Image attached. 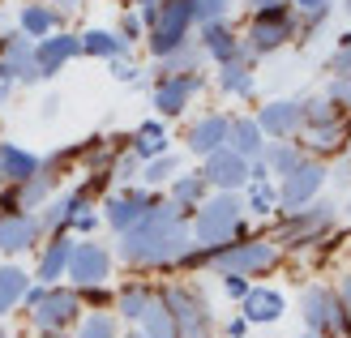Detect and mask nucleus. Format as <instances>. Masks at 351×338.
Wrapping results in <instances>:
<instances>
[{"label":"nucleus","mask_w":351,"mask_h":338,"mask_svg":"<svg viewBox=\"0 0 351 338\" xmlns=\"http://www.w3.org/2000/svg\"><path fill=\"white\" fill-rule=\"evenodd\" d=\"M69 253H73V240H69L64 231H56V236H51V244L43 248V257H39V278H43V282H56V278L69 270Z\"/></svg>","instance_id":"obj_29"},{"label":"nucleus","mask_w":351,"mask_h":338,"mask_svg":"<svg viewBox=\"0 0 351 338\" xmlns=\"http://www.w3.org/2000/svg\"><path fill=\"white\" fill-rule=\"evenodd\" d=\"M343 215H347V223H351V202H347V206H343Z\"/></svg>","instance_id":"obj_57"},{"label":"nucleus","mask_w":351,"mask_h":338,"mask_svg":"<svg viewBox=\"0 0 351 338\" xmlns=\"http://www.w3.org/2000/svg\"><path fill=\"white\" fill-rule=\"evenodd\" d=\"M154 202H159V197H154V193H146V189H125V193H116V197L103 202V219H108L116 231H129Z\"/></svg>","instance_id":"obj_17"},{"label":"nucleus","mask_w":351,"mask_h":338,"mask_svg":"<svg viewBox=\"0 0 351 338\" xmlns=\"http://www.w3.org/2000/svg\"><path fill=\"white\" fill-rule=\"evenodd\" d=\"M300 313H304V326L317 330L322 338H351V317L335 287H308L300 295Z\"/></svg>","instance_id":"obj_7"},{"label":"nucleus","mask_w":351,"mask_h":338,"mask_svg":"<svg viewBox=\"0 0 351 338\" xmlns=\"http://www.w3.org/2000/svg\"><path fill=\"white\" fill-rule=\"evenodd\" d=\"M343 180H351V163H347V171H343Z\"/></svg>","instance_id":"obj_58"},{"label":"nucleus","mask_w":351,"mask_h":338,"mask_svg":"<svg viewBox=\"0 0 351 338\" xmlns=\"http://www.w3.org/2000/svg\"><path fill=\"white\" fill-rule=\"evenodd\" d=\"M257 129L274 137V141H291L304 133V116H300V99H274L257 112Z\"/></svg>","instance_id":"obj_14"},{"label":"nucleus","mask_w":351,"mask_h":338,"mask_svg":"<svg viewBox=\"0 0 351 338\" xmlns=\"http://www.w3.org/2000/svg\"><path fill=\"white\" fill-rule=\"evenodd\" d=\"M116 34H120L125 43H137V39L146 34V26H142V17H137V13H125V17H120V26H116Z\"/></svg>","instance_id":"obj_45"},{"label":"nucleus","mask_w":351,"mask_h":338,"mask_svg":"<svg viewBox=\"0 0 351 338\" xmlns=\"http://www.w3.org/2000/svg\"><path fill=\"white\" fill-rule=\"evenodd\" d=\"M300 141H274V146H266L261 150V163L270 167V176H287L295 163H300Z\"/></svg>","instance_id":"obj_36"},{"label":"nucleus","mask_w":351,"mask_h":338,"mask_svg":"<svg viewBox=\"0 0 351 338\" xmlns=\"http://www.w3.org/2000/svg\"><path fill=\"white\" fill-rule=\"evenodd\" d=\"M326 163L322 158H300L287 176H283V184H278V206L283 210H295V206H304V202H313L322 193V184H326Z\"/></svg>","instance_id":"obj_11"},{"label":"nucleus","mask_w":351,"mask_h":338,"mask_svg":"<svg viewBox=\"0 0 351 338\" xmlns=\"http://www.w3.org/2000/svg\"><path fill=\"white\" fill-rule=\"evenodd\" d=\"M69 227H77V231H95V227H99V215H95L90 206H86V210H82V215H77L73 223H69Z\"/></svg>","instance_id":"obj_48"},{"label":"nucleus","mask_w":351,"mask_h":338,"mask_svg":"<svg viewBox=\"0 0 351 338\" xmlns=\"http://www.w3.org/2000/svg\"><path fill=\"white\" fill-rule=\"evenodd\" d=\"M227 124H232L227 116H202V120L189 129V137H184L189 150L197 154V158H206V154H215L219 146H227Z\"/></svg>","instance_id":"obj_21"},{"label":"nucleus","mask_w":351,"mask_h":338,"mask_svg":"<svg viewBox=\"0 0 351 338\" xmlns=\"http://www.w3.org/2000/svg\"><path fill=\"white\" fill-rule=\"evenodd\" d=\"M86 206H90V189H73V193H64V197L51 202L43 215H39V223H43V231H64Z\"/></svg>","instance_id":"obj_22"},{"label":"nucleus","mask_w":351,"mask_h":338,"mask_svg":"<svg viewBox=\"0 0 351 338\" xmlns=\"http://www.w3.org/2000/svg\"><path fill=\"white\" fill-rule=\"evenodd\" d=\"M69 282L73 287H103L112 274V253L95 240H73V253H69Z\"/></svg>","instance_id":"obj_10"},{"label":"nucleus","mask_w":351,"mask_h":338,"mask_svg":"<svg viewBox=\"0 0 351 338\" xmlns=\"http://www.w3.org/2000/svg\"><path fill=\"white\" fill-rule=\"evenodd\" d=\"M51 338H60V334H51Z\"/></svg>","instance_id":"obj_61"},{"label":"nucleus","mask_w":351,"mask_h":338,"mask_svg":"<svg viewBox=\"0 0 351 338\" xmlns=\"http://www.w3.org/2000/svg\"><path fill=\"white\" fill-rule=\"evenodd\" d=\"M219 86L227 95H236V99H249L253 95V56H240V60H227L219 64Z\"/></svg>","instance_id":"obj_26"},{"label":"nucleus","mask_w":351,"mask_h":338,"mask_svg":"<svg viewBox=\"0 0 351 338\" xmlns=\"http://www.w3.org/2000/svg\"><path fill=\"white\" fill-rule=\"evenodd\" d=\"M82 39V56H99V60H120L129 51V43L120 39L116 30H86L77 34Z\"/></svg>","instance_id":"obj_28"},{"label":"nucleus","mask_w":351,"mask_h":338,"mask_svg":"<svg viewBox=\"0 0 351 338\" xmlns=\"http://www.w3.org/2000/svg\"><path fill=\"white\" fill-rule=\"evenodd\" d=\"M278 261V244L257 236V240H232L223 248H189L184 253V265H210L219 274H261Z\"/></svg>","instance_id":"obj_2"},{"label":"nucleus","mask_w":351,"mask_h":338,"mask_svg":"<svg viewBox=\"0 0 351 338\" xmlns=\"http://www.w3.org/2000/svg\"><path fill=\"white\" fill-rule=\"evenodd\" d=\"M176 171H180V158H176V154H159V158H146L142 180L146 184H171Z\"/></svg>","instance_id":"obj_39"},{"label":"nucleus","mask_w":351,"mask_h":338,"mask_svg":"<svg viewBox=\"0 0 351 338\" xmlns=\"http://www.w3.org/2000/svg\"><path fill=\"white\" fill-rule=\"evenodd\" d=\"M295 34H300V17H295L291 5L261 9V13H253V26L244 34V51H249V56H270V51L287 47Z\"/></svg>","instance_id":"obj_6"},{"label":"nucleus","mask_w":351,"mask_h":338,"mask_svg":"<svg viewBox=\"0 0 351 338\" xmlns=\"http://www.w3.org/2000/svg\"><path fill=\"white\" fill-rule=\"evenodd\" d=\"M326 99L339 108V116L351 124V77H330V86H326Z\"/></svg>","instance_id":"obj_41"},{"label":"nucleus","mask_w":351,"mask_h":338,"mask_svg":"<svg viewBox=\"0 0 351 338\" xmlns=\"http://www.w3.org/2000/svg\"><path fill=\"white\" fill-rule=\"evenodd\" d=\"M189 248V215L176 202H154L129 231H120V261L129 265H180Z\"/></svg>","instance_id":"obj_1"},{"label":"nucleus","mask_w":351,"mask_h":338,"mask_svg":"<svg viewBox=\"0 0 351 338\" xmlns=\"http://www.w3.org/2000/svg\"><path fill=\"white\" fill-rule=\"evenodd\" d=\"M330 73H335V77H351V34L339 39L335 56H330Z\"/></svg>","instance_id":"obj_44"},{"label":"nucleus","mask_w":351,"mask_h":338,"mask_svg":"<svg viewBox=\"0 0 351 338\" xmlns=\"http://www.w3.org/2000/svg\"><path fill=\"white\" fill-rule=\"evenodd\" d=\"M308 133V146L317 150V154H339L347 146V133H351V124L347 120H335V124H322V129H304Z\"/></svg>","instance_id":"obj_35"},{"label":"nucleus","mask_w":351,"mask_h":338,"mask_svg":"<svg viewBox=\"0 0 351 338\" xmlns=\"http://www.w3.org/2000/svg\"><path fill=\"white\" fill-rule=\"evenodd\" d=\"M129 150H133L137 158H159V154H167V129H163L159 120L137 124V133H133V141H129Z\"/></svg>","instance_id":"obj_31"},{"label":"nucleus","mask_w":351,"mask_h":338,"mask_svg":"<svg viewBox=\"0 0 351 338\" xmlns=\"http://www.w3.org/2000/svg\"><path fill=\"white\" fill-rule=\"evenodd\" d=\"M227 9H232V0H193V17H197V26H206V22H223Z\"/></svg>","instance_id":"obj_42"},{"label":"nucleus","mask_w":351,"mask_h":338,"mask_svg":"<svg viewBox=\"0 0 351 338\" xmlns=\"http://www.w3.org/2000/svg\"><path fill=\"white\" fill-rule=\"evenodd\" d=\"M0 338H5V334H0Z\"/></svg>","instance_id":"obj_62"},{"label":"nucleus","mask_w":351,"mask_h":338,"mask_svg":"<svg viewBox=\"0 0 351 338\" xmlns=\"http://www.w3.org/2000/svg\"><path fill=\"white\" fill-rule=\"evenodd\" d=\"M112 77L116 82H142V69H133V64H125V56H120V60H112Z\"/></svg>","instance_id":"obj_47"},{"label":"nucleus","mask_w":351,"mask_h":338,"mask_svg":"<svg viewBox=\"0 0 351 338\" xmlns=\"http://www.w3.org/2000/svg\"><path fill=\"white\" fill-rule=\"evenodd\" d=\"M227 150H236L240 158H261V150H266V133L257 129V120H244L236 116L232 124H227Z\"/></svg>","instance_id":"obj_24"},{"label":"nucleus","mask_w":351,"mask_h":338,"mask_svg":"<svg viewBox=\"0 0 351 338\" xmlns=\"http://www.w3.org/2000/svg\"><path fill=\"white\" fill-rule=\"evenodd\" d=\"M17 26H22L26 39H47V34L56 30V13H51L47 5H22V13H17Z\"/></svg>","instance_id":"obj_33"},{"label":"nucleus","mask_w":351,"mask_h":338,"mask_svg":"<svg viewBox=\"0 0 351 338\" xmlns=\"http://www.w3.org/2000/svg\"><path fill=\"white\" fill-rule=\"evenodd\" d=\"M202 176H206V184H210V189H219V193H236V189L249 184V158H240L236 150L219 146L215 154H206Z\"/></svg>","instance_id":"obj_13"},{"label":"nucleus","mask_w":351,"mask_h":338,"mask_svg":"<svg viewBox=\"0 0 351 338\" xmlns=\"http://www.w3.org/2000/svg\"><path fill=\"white\" fill-rule=\"evenodd\" d=\"M249 334V322H244V317H232V322H227V338H244Z\"/></svg>","instance_id":"obj_50"},{"label":"nucleus","mask_w":351,"mask_h":338,"mask_svg":"<svg viewBox=\"0 0 351 338\" xmlns=\"http://www.w3.org/2000/svg\"><path fill=\"white\" fill-rule=\"evenodd\" d=\"M77 338H120V334H116V322H112L108 313H90L77 326Z\"/></svg>","instance_id":"obj_40"},{"label":"nucleus","mask_w":351,"mask_h":338,"mask_svg":"<svg viewBox=\"0 0 351 338\" xmlns=\"http://www.w3.org/2000/svg\"><path fill=\"white\" fill-rule=\"evenodd\" d=\"M0 82H39V64H34V43L26 39L22 30H13V34H0Z\"/></svg>","instance_id":"obj_12"},{"label":"nucleus","mask_w":351,"mask_h":338,"mask_svg":"<svg viewBox=\"0 0 351 338\" xmlns=\"http://www.w3.org/2000/svg\"><path fill=\"white\" fill-rule=\"evenodd\" d=\"M82 5V0H56V9H51V13H56V17H64V13H73Z\"/></svg>","instance_id":"obj_53"},{"label":"nucleus","mask_w":351,"mask_h":338,"mask_svg":"<svg viewBox=\"0 0 351 338\" xmlns=\"http://www.w3.org/2000/svg\"><path fill=\"white\" fill-rule=\"evenodd\" d=\"M73 56H82V39H77V34H47V39H39V47H34L39 77H56Z\"/></svg>","instance_id":"obj_18"},{"label":"nucleus","mask_w":351,"mask_h":338,"mask_svg":"<svg viewBox=\"0 0 351 338\" xmlns=\"http://www.w3.org/2000/svg\"><path fill=\"white\" fill-rule=\"evenodd\" d=\"M86 291V300H90V304H103V300H108V291H99V287H82Z\"/></svg>","instance_id":"obj_54"},{"label":"nucleus","mask_w":351,"mask_h":338,"mask_svg":"<svg viewBox=\"0 0 351 338\" xmlns=\"http://www.w3.org/2000/svg\"><path fill=\"white\" fill-rule=\"evenodd\" d=\"M154 300H159V291H154V287H146V282H129V287H120V291H116V313L125 317V322L137 326V322H142V317L150 313Z\"/></svg>","instance_id":"obj_25"},{"label":"nucleus","mask_w":351,"mask_h":338,"mask_svg":"<svg viewBox=\"0 0 351 338\" xmlns=\"http://www.w3.org/2000/svg\"><path fill=\"white\" fill-rule=\"evenodd\" d=\"M283 295H278L274 287H249V295L240 300V317L249 326H270V322H278L283 317Z\"/></svg>","instance_id":"obj_20"},{"label":"nucleus","mask_w":351,"mask_h":338,"mask_svg":"<svg viewBox=\"0 0 351 338\" xmlns=\"http://www.w3.org/2000/svg\"><path fill=\"white\" fill-rule=\"evenodd\" d=\"M300 338H322V334H317V330H304V334H300Z\"/></svg>","instance_id":"obj_55"},{"label":"nucleus","mask_w":351,"mask_h":338,"mask_svg":"<svg viewBox=\"0 0 351 338\" xmlns=\"http://www.w3.org/2000/svg\"><path fill=\"white\" fill-rule=\"evenodd\" d=\"M133 5H150V0H133Z\"/></svg>","instance_id":"obj_60"},{"label":"nucleus","mask_w":351,"mask_h":338,"mask_svg":"<svg viewBox=\"0 0 351 338\" xmlns=\"http://www.w3.org/2000/svg\"><path fill=\"white\" fill-rule=\"evenodd\" d=\"M223 291L232 300H244V295H249V278H244V274H223Z\"/></svg>","instance_id":"obj_46"},{"label":"nucleus","mask_w":351,"mask_h":338,"mask_svg":"<svg viewBox=\"0 0 351 338\" xmlns=\"http://www.w3.org/2000/svg\"><path fill=\"white\" fill-rule=\"evenodd\" d=\"M77 313H82V295L77 291L47 287L43 300L30 309V322H34V330H43V334H64L69 326L77 322Z\"/></svg>","instance_id":"obj_9"},{"label":"nucleus","mask_w":351,"mask_h":338,"mask_svg":"<svg viewBox=\"0 0 351 338\" xmlns=\"http://www.w3.org/2000/svg\"><path fill=\"white\" fill-rule=\"evenodd\" d=\"M291 9L295 13H322V9H330V0H291Z\"/></svg>","instance_id":"obj_49"},{"label":"nucleus","mask_w":351,"mask_h":338,"mask_svg":"<svg viewBox=\"0 0 351 338\" xmlns=\"http://www.w3.org/2000/svg\"><path fill=\"white\" fill-rule=\"evenodd\" d=\"M339 300H343V309H347V317H351V274L343 278V287H339Z\"/></svg>","instance_id":"obj_52"},{"label":"nucleus","mask_w":351,"mask_h":338,"mask_svg":"<svg viewBox=\"0 0 351 338\" xmlns=\"http://www.w3.org/2000/svg\"><path fill=\"white\" fill-rule=\"evenodd\" d=\"M202 56L206 51L197 43H180L176 51H167V56H159V77H180V73H197L202 69Z\"/></svg>","instance_id":"obj_30"},{"label":"nucleus","mask_w":351,"mask_h":338,"mask_svg":"<svg viewBox=\"0 0 351 338\" xmlns=\"http://www.w3.org/2000/svg\"><path fill=\"white\" fill-rule=\"evenodd\" d=\"M137 167H142V158H137L133 150H125V154H120L116 163L108 167V176H112V180H125V184H129V180H137Z\"/></svg>","instance_id":"obj_43"},{"label":"nucleus","mask_w":351,"mask_h":338,"mask_svg":"<svg viewBox=\"0 0 351 338\" xmlns=\"http://www.w3.org/2000/svg\"><path fill=\"white\" fill-rule=\"evenodd\" d=\"M125 338H146V334H142V330H133V334H125Z\"/></svg>","instance_id":"obj_56"},{"label":"nucleus","mask_w":351,"mask_h":338,"mask_svg":"<svg viewBox=\"0 0 351 338\" xmlns=\"http://www.w3.org/2000/svg\"><path fill=\"white\" fill-rule=\"evenodd\" d=\"M206 189H210V184H206L202 171H193V176H180V171H176V176H171V197H167V202H176L184 215H193V210L206 202Z\"/></svg>","instance_id":"obj_27"},{"label":"nucleus","mask_w":351,"mask_h":338,"mask_svg":"<svg viewBox=\"0 0 351 338\" xmlns=\"http://www.w3.org/2000/svg\"><path fill=\"white\" fill-rule=\"evenodd\" d=\"M206 86L202 73H180V77H159L154 82V108H159V116H180L193 99H197V90Z\"/></svg>","instance_id":"obj_15"},{"label":"nucleus","mask_w":351,"mask_h":338,"mask_svg":"<svg viewBox=\"0 0 351 338\" xmlns=\"http://www.w3.org/2000/svg\"><path fill=\"white\" fill-rule=\"evenodd\" d=\"M343 13H347V17H351V0H347V5H343Z\"/></svg>","instance_id":"obj_59"},{"label":"nucleus","mask_w":351,"mask_h":338,"mask_svg":"<svg viewBox=\"0 0 351 338\" xmlns=\"http://www.w3.org/2000/svg\"><path fill=\"white\" fill-rule=\"evenodd\" d=\"M283 5H291V0H249L253 13H261V9H283Z\"/></svg>","instance_id":"obj_51"},{"label":"nucleus","mask_w":351,"mask_h":338,"mask_svg":"<svg viewBox=\"0 0 351 338\" xmlns=\"http://www.w3.org/2000/svg\"><path fill=\"white\" fill-rule=\"evenodd\" d=\"M335 223H339V206L313 197V202H304V206L287 210V219L278 223V231H274V244H278V248H308V244L326 240Z\"/></svg>","instance_id":"obj_5"},{"label":"nucleus","mask_w":351,"mask_h":338,"mask_svg":"<svg viewBox=\"0 0 351 338\" xmlns=\"http://www.w3.org/2000/svg\"><path fill=\"white\" fill-rule=\"evenodd\" d=\"M300 116H304V129H322V124H335L343 120L339 108L330 103L326 95H313V99H300Z\"/></svg>","instance_id":"obj_37"},{"label":"nucleus","mask_w":351,"mask_h":338,"mask_svg":"<svg viewBox=\"0 0 351 338\" xmlns=\"http://www.w3.org/2000/svg\"><path fill=\"white\" fill-rule=\"evenodd\" d=\"M193 0H150L142 5V26L150 30V51L154 56H167L180 43H189V30H193Z\"/></svg>","instance_id":"obj_4"},{"label":"nucleus","mask_w":351,"mask_h":338,"mask_svg":"<svg viewBox=\"0 0 351 338\" xmlns=\"http://www.w3.org/2000/svg\"><path fill=\"white\" fill-rule=\"evenodd\" d=\"M210 60H219V64H227V60H240V56H249L244 51V39L227 26V22H206L202 26V43H197Z\"/></svg>","instance_id":"obj_19"},{"label":"nucleus","mask_w":351,"mask_h":338,"mask_svg":"<svg viewBox=\"0 0 351 338\" xmlns=\"http://www.w3.org/2000/svg\"><path fill=\"white\" fill-rule=\"evenodd\" d=\"M39 236H43L39 215H30V210H0V248L5 253H26V248H34Z\"/></svg>","instance_id":"obj_16"},{"label":"nucleus","mask_w":351,"mask_h":338,"mask_svg":"<svg viewBox=\"0 0 351 338\" xmlns=\"http://www.w3.org/2000/svg\"><path fill=\"white\" fill-rule=\"evenodd\" d=\"M43 158H34L30 150L13 146V141H0V184H22L39 171Z\"/></svg>","instance_id":"obj_23"},{"label":"nucleus","mask_w":351,"mask_h":338,"mask_svg":"<svg viewBox=\"0 0 351 338\" xmlns=\"http://www.w3.org/2000/svg\"><path fill=\"white\" fill-rule=\"evenodd\" d=\"M26 287H30L26 270H17V265H0V317H5L9 309H17V304H22Z\"/></svg>","instance_id":"obj_32"},{"label":"nucleus","mask_w":351,"mask_h":338,"mask_svg":"<svg viewBox=\"0 0 351 338\" xmlns=\"http://www.w3.org/2000/svg\"><path fill=\"white\" fill-rule=\"evenodd\" d=\"M274 206H278V189L270 180H249V202H244V210H253V215H274Z\"/></svg>","instance_id":"obj_38"},{"label":"nucleus","mask_w":351,"mask_h":338,"mask_svg":"<svg viewBox=\"0 0 351 338\" xmlns=\"http://www.w3.org/2000/svg\"><path fill=\"white\" fill-rule=\"evenodd\" d=\"M159 295H163V304L171 309L180 338H215V313H210L206 295L197 287H167Z\"/></svg>","instance_id":"obj_8"},{"label":"nucleus","mask_w":351,"mask_h":338,"mask_svg":"<svg viewBox=\"0 0 351 338\" xmlns=\"http://www.w3.org/2000/svg\"><path fill=\"white\" fill-rule=\"evenodd\" d=\"M137 330H142L146 338H180V330H176V317H171V309L163 304V295L150 304V313L137 322Z\"/></svg>","instance_id":"obj_34"},{"label":"nucleus","mask_w":351,"mask_h":338,"mask_svg":"<svg viewBox=\"0 0 351 338\" xmlns=\"http://www.w3.org/2000/svg\"><path fill=\"white\" fill-rule=\"evenodd\" d=\"M244 231V202L236 193H219V197H206L189 219V236H193V248H223L240 240Z\"/></svg>","instance_id":"obj_3"}]
</instances>
